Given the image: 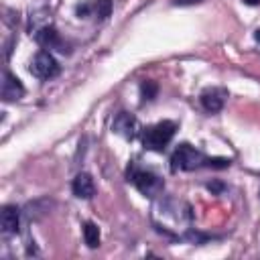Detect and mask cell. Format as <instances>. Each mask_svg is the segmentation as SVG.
Returning <instances> with one entry per match:
<instances>
[{
    "instance_id": "3",
    "label": "cell",
    "mask_w": 260,
    "mask_h": 260,
    "mask_svg": "<svg viewBox=\"0 0 260 260\" xmlns=\"http://www.w3.org/2000/svg\"><path fill=\"white\" fill-rule=\"evenodd\" d=\"M30 73L41 81L53 79L59 75V63L49 51H39L30 61Z\"/></svg>"
},
{
    "instance_id": "15",
    "label": "cell",
    "mask_w": 260,
    "mask_h": 260,
    "mask_svg": "<svg viewBox=\"0 0 260 260\" xmlns=\"http://www.w3.org/2000/svg\"><path fill=\"white\" fill-rule=\"evenodd\" d=\"M207 189L219 195V193L223 191V183H219V181H213V183H207Z\"/></svg>"
},
{
    "instance_id": "17",
    "label": "cell",
    "mask_w": 260,
    "mask_h": 260,
    "mask_svg": "<svg viewBox=\"0 0 260 260\" xmlns=\"http://www.w3.org/2000/svg\"><path fill=\"white\" fill-rule=\"evenodd\" d=\"M242 2L248 6H260V0H242Z\"/></svg>"
},
{
    "instance_id": "13",
    "label": "cell",
    "mask_w": 260,
    "mask_h": 260,
    "mask_svg": "<svg viewBox=\"0 0 260 260\" xmlns=\"http://www.w3.org/2000/svg\"><path fill=\"white\" fill-rule=\"evenodd\" d=\"M93 10L100 18H108L112 12V0H95L93 2Z\"/></svg>"
},
{
    "instance_id": "14",
    "label": "cell",
    "mask_w": 260,
    "mask_h": 260,
    "mask_svg": "<svg viewBox=\"0 0 260 260\" xmlns=\"http://www.w3.org/2000/svg\"><path fill=\"white\" fill-rule=\"evenodd\" d=\"M230 158H223V156H215V158H205V167H211V169H228L230 167Z\"/></svg>"
},
{
    "instance_id": "8",
    "label": "cell",
    "mask_w": 260,
    "mask_h": 260,
    "mask_svg": "<svg viewBox=\"0 0 260 260\" xmlns=\"http://www.w3.org/2000/svg\"><path fill=\"white\" fill-rule=\"evenodd\" d=\"M35 41L41 47H45V49H59V51H63L61 49L63 43H61V37H59V32H57L55 26H43V28H39L35 32Z\"/></svg>"
},
{
    "instance_id": "6",
    "label": "cell",
    "mask_w": 260,
    "mask_h": 260,
    "mask_svg": "<svg viewBox=\"0 0 260 260\" xmlns=\"http://www.w3.org/2000/svg\"><path fill=\"white\" fill-rule=\"evenodd\" d=\"M112 130L116 134L132 140L136 136V132H138V120L132 114H128V112H118L114 122H112Z\"/></svg>"
},
{
    "instance_id": "2",
    "label": "cell",
    "mask_w": 260,
    "mask_h": 260,
    "mask_svg": "<svg viewBox=\"0 0 260 260\" xmlns=\"http://www.w3.org/2000/svg\"><path fill=\"white\" fill-rule=\"evenodd\" d=\"M205 165V156L201 150H197L191 144H179L171 156V169L173 171H193Z\"/></svg>"
},
{
    "instance_id": "9",
    "label": "cell",
    "mask_w": 260,
    "mask_h": 260,
    "mask_svg": "<svg viewBox=\"0 0 260 260\" xmlns=\"http://www.w3.org/2000/svg\"><path fill=\"white\" fill-rule=\"evenodd\" d=\"M199 100H201V106H203L207 112L215 114V112H219V110L223 108L225 91H223V89H217V87H211V89H205Z\"/></svg>"
},
{
    "instance_id": "11",
    "label": "cell",
    "mask_w": 260,
    "mask_h": 260,
    "mask_svg": "<svg viewBox=\"0 0 260 260\" xmlns=\"http://www.w3.org/2000/svg\"><path fill=\"white\" fill-rule=\"evenodd\" d=\"M83 240L89 248H98L100 246V228L93 221H85L83 225Z\"/></svg>"
},
{
    "instance_id": "18",
    "label": "cell",
    "mask_w": 260,
    "mask_h": 260,
    "mask_svg": "<svg viewBox=\"0 0 260 260\" xmlns=\"http://www.w3.org/2000/svg\"><path fill=\"white\" fill-rule=\"evenodd\" d=\"M254 39H256V41H258V43H260V28H258V30H256V32H254Z\"/></svg>"
},
{
    "instance_id": "5",
    "label": "cell",
    "mask_w": 260,
    "mask_h": 260,
    "mask_svg": "<svg viewBox=\"0 0 260 260\" xmlns=\"http://www.w3.org/2000/svg\"><path fill=\"white\" fill-rule=\"evenodd\" d=\"M0 95L4 102H16L24 95V87L16 75H12L8 69L2 73V83H0Z\"/></svg>"
},
{
    "instance_id": "4",
    "label": "cell",
    "mask_w": 260,
    "mask_h": 260,
    "mask_svg": "<svg viewBox=\"0 0 260 260\" xmlns=\"http://www.w3.org/2000/svg\"><path fill=\"white\" fill-rule=\"evenodd\" d=\"M130 181L134 183V187L142 193V195H148V197H154L162 191V181L150 173V171H142V169H132V173H128Z\"/></svg>"
},
{
    "instance_id": "12",
    "label": "cell",
    "mask_w": 260,
    "mask_h": 260,
    "mask_svg": "<svg viewBox=\"0 0 260 260\" xmlns=\"http://www.w3.org/2000/svg\"><path fill=\"white\" fill-rule=\"evenodd\" d=\"M156 91H158V85H156L154 81H150V79L142 81L140 93H142V100H144V102H146V100H154V98H156Z\"/></svg>"
},
{
    "instance_id": "10",
    "label": "cell",
    "mask_w": 260,
    "mask_h": 260,
    "mask_svg": "<svg viewBox=\"0 0 260 260\" xmlns=\"http://www.w3.org/2000/svg\"><path fill=\"white\" fill-rule=\"evenodd\" d=\"M71 189H73V195H75V197H79V199H91L93 193H95V185H93L91 175L79 173V175L73 179Z\"/></svg>"
},
{
    "instance_id": "7",
    "label": "cell",
    "mask_w": 260,
    "mask_h": 260,
    "mask_svg": "<svg viewBox=\"0 0 260 260\" xmlns=\"http://www.w3.org/2000/svg\"><path fill=\"white\" fill-rule=\"evenodd\" d=\"M0 225L4 234H16L20 225V209L16 205H4L0 211Z\"/></svg>"
},
{
    "instance_id": "16",
    "label": "cell",
    "mask_w": 260,
    "mask_h": 260,
    "mask_svg": "<svg viewBox=\"0 0 260 260\" xmlns=\"http://www.w3.org/2000/svg\"><path fill=\"white\" fill-rule=\"evenodd\" d=\"M175 6H193V4H199L203 0H171Z\"/></svg>"
},
{
    "instance_id": "1",
    "label": "cell",
    "mask_w": 260,
    "mask_h": 260,
    "mask_svg": "<svg viewBox=\"0 0 260 260\" xmlns=\"http://www.w3.org/2000/svg\"><path fill=\"white\" fill-rule=\"evenodd\" d=\"M175 130H177V126H175V122H171V120H162V122H158V124L146 128L144 134H142V144H144V148L160 152V150L171 142V138L175 136Z\"/></svg>"
}]
</instances>
